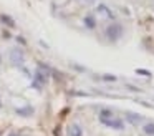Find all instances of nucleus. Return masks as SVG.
<instances>
[{"label":"nucleus","instance_id":"obj_1","mask_svg":"<svg viewBox=\"0 0 154 136\" xmlns=\"http://www.w3.org/2000/svg\"><path fill=\"white\" fill-rule=\"evenodd\" d=\"M121 35H123V27L121 25H109L106 28V36L111 42H116Z\"/></svg>","mask_w":154,"mask_h":136},{"label":"nucleus","instance_id":"obj_2","mask_svg":"<svg viewBox=\"0 0 154 136\" xmlns=\"http://www.w3.org/2000/svg\"><path fill=\"white\" fill-rule=\"evenodd\" d=\"M101 123L104 126H109V128H114V129H123L124 128V123L121 119H114V118H100Z\"/></svg>","mask_w":154,"mask_h":136},{"label":"nucleus","instance_id":"obj_3","mask_svg":"<svg viewBox=\"0 0 154 136\" xmlns=\"http://www.w3.org/2000/svg\"><path fill=\"white\" fill-rule=\"evenodd\" d=\"M98 12H103V13H104V15H106L109 20H114V18H116L114 12L109 8V7H106V5H104V3H100V5H98Z\"/></svg>","mask_w":154,"mask_h":136},{"label":"nucleus","instance_id":"obj_4","mask_svg":"<svg viewBox=\"0 0 154 136\" xmlns=\"http://www.w3.org/2000/svg\"><path fill=\"white\" fill-rule=\"evenodd\" d=\"M83 131H81V126L80 125H71L70 128V136H81Z\"/></svg>","mask_w":154,"mask_h":136},{"label":"nucleus","instance_id":"obj_5","mask_svg":"<svg viewBox=\"0 0 154 136\" xmlns=\"http://www.w3.org/2000/svg\"><path fill=\"white\" fill-rule=\"evenodd\" d=\"M126 118H128V121H131V123H137V121H141V116H139V115H136V113H131V111H128V113H126Z\"/></svg>","mask_w":154,"mask_h":136},{"label":"nucleus","instance_id":"obj_6","mask_svg":"<svg viewBox=\"0 0 154 136\" xmlns=\"http://www.w3.org/2000/svg\"><path fill=\"white\" fill-rule=\"evenodd\" d=\"M85 23H86V27H88V28H94V27H96V22H94L93 15L85 17Z\"/></svg>","mask_w":154,"mask_h":136},{"label":"nucleus","instance_id":"obj_7","mask_svg":"<svg viewBox=\"0 0 154 136\" xmlns=\"http://www.w3.org/2000/svg\"><path fill=\"white\" fill-rule=\"evenodd\" d=\"M144 133H146L147 136H154V123H147V125H144Z\"/></svg>","mask_w":154,"mask_h":136},{"label":"nucleus","instance_id":"obj_8","mask_svg":"<svg viewBox=\"0 0 154 136\" xmlns=\"http://www.w3.org/2000/svg\"><path fill=\"white\" fill-rule=\"evenodd\" d=\"M111 116H113V111H111V109H108V108L101 109V113H100V118H111Z\"/></svg>","mask_w":154,"mask_h":136},{"label":"nucleus","instance_id":"obj_9","mask_svg":"<svg viewBox=\"0 0 154 136\" xmlns=\"http://www.w3.org/2000/svg\"><path fill=\"white\" fill-rule=\"evenodd\" d=\"M37 81L40 83V85H43V83L47 81V76L42 75V71H37Z\"/></svg>","mask_w":154,"mask_h":136},{"label":"nucleus","instance_id":"obj_10","mask_svg":"<svg viewBox=\"0 0 154 136\" xmlns=\"http://www.w3.org/2000/svg\"><path fill=\"white\" fill-rule=\"evenodd\" d=\"M101 78L106 80V81H116V76H113V75H103Z\"/></svg>","mask_w":154,"mask_h":136},{"label":"nucleus","instance_id":"obj_11","mask_svg":"<svg viewBox=\"0 0 154 136\" xmlns=\"http://www.w3.org/2000/svg\"><path fill=\"white\" fill-rule=\"evenodd\" d=\"M18 113H20V115H30L32 109L30 108H28V109H18Z\"/></svg>","mask_w":154,"mask_h":136},{"label":"nucleus","instance_id":"obj_12","mask_svg":"<svg viewBox=\"0 0 154 136\" xmlns=\"http://www.w3.org/2000/svg\"><path fill=\"white\" fill-rule=\"evenodd\" d=\"M88 2H96V0H88Z\"/></svg>","mask_w":154,"mask_h":136}]
</instances>
